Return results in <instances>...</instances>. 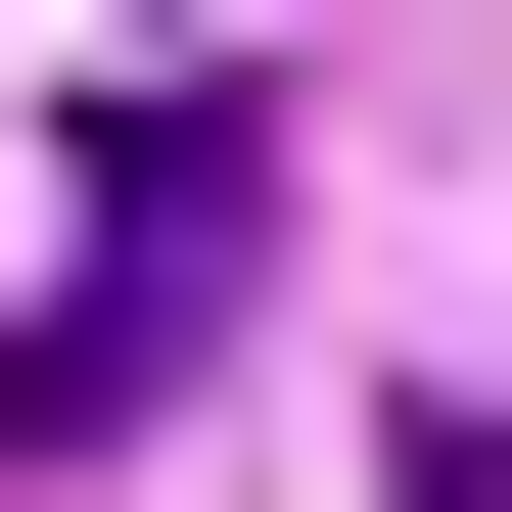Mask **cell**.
I'll return each mask as SVG.
<instances>
[{
    "label": "cell",
    "mask_w": 512,
    "mask_h": 512,
    "mask_svg": "<svg viewBox=\"0 0 512 512\" xmlns=\"http://www.w3.org/2000/svg\"><path fill=\"white\" fill-rule=\"evenodd\" d=\"M233 233H280V140L140 94V140H94V233H47V326H0V466H94V419H187V373H233Z\"/></svg>",
    "instance_id": "obj_1"
}]
</instances>
